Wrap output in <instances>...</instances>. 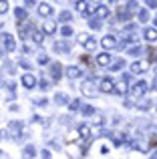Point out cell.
<instances>
[{
  "label": "cell",
  "mask_w": 157,
  "mask_h": 159,
  "mask_svg": "<svg viewBox=\"0 0 157 159\" xmlns=\"http://www.w3.org/2000/svg\"><path fill=\"white\" fill-rule=\"evenodd\" d=\"M127 10H129V12H137L139 10L137 0H129V2H127Z\"/></svg>",
  "instance_id": "f1b7e54d"
},
{
  "label": "cell",
  "mask_w": 157,
  "mask_h": 159,
  "mask_svg": "<svg viewBox=\"0 0 157 159\" xmlns=\"http://www.w3.org/2000/svg\"><path fill=\"white\" fill-rule=\"evenodd\" d=\"M14 14H16V18H18V20H24V18H26V8H16Z\"/></svg>",
  "instance_id": "83f0119b"
},
{
  "label": "cell",
  "mask_w": 157,
  "mask_h": 159,
  "mask_svg": "<svg viewBox=\"0 0 157 159\" xmlns=\"http://www.w3.org/2000/svg\"><path fill=\"white\" fill-rule=\"evenodd\" d=\"M69 109H71V111H81V99H73V101H69Z\"/></svg>",
  "instance_id": "603a6c76"
},
{
  "label": "cell",
  "mask_w": 157,
  "mask_h": 159,
  "mask_svg": "<svg viewBox=\"0 0 157 159\" xmlns=\"http://www.w3.org/2000/svg\"><path fill=\"white\" fill-rule=\"evenodd\" d=\"M36 105H38V107H44V105H48V101H47V99H38V101H36Z\"/></svg>",
  "instance_id": "ee69618b"
},
{
  "label": "cell",
  "mask_w": 157,
  "mask_h": 159,
  "mask_svg": "<svg viewBox=\"0 0 157 159\" xmlns=\"http://www.w3.org/2000/svg\"><path fill=\"white\" fill-rule=\"evenodd\" d=\"M145 40H149V43L157 40V30H155V28H147V30H145Z\"/></svg>",
  "instance_id": "ac0fdd59"
},
{
  "label": "cell",
  "mask_w": 157,
  "mask_h": 159,
  "mask_svg": "<svg viewBox=\"0 0 157 159\" xmlns=\"http://www.w3.org/2000/svg\"><path fill=\"white\" fill-rule=\"evenodd\" d=\"M6 10H8V0H0V14H4Z\"/></svg>",
  "instance_id": "8d00e7d4"
},
{
  "label": "cell",
  "mask_w": 157,
  "mask_h": 159,
  "mask_svg": "<svg viewBox=\"0 0 157 159\" xmlns=\"http://www.w3.org/2000/svg\"><path fill=\"white\" fill-rule=\"evenodd\" d=\"M85 47L89 48V51H93V48L97 47V39H93V36H89V40L85 43Z\"/></svg>",
  "instance_id": "1f68e13d"
},
{
  "label": "cell",
  "mask_w": 157,
  "mask_h": 159,
  "mask_svg": "<svg viewBox=\"0 0 157 159\" xmlns=\"http://www.w3.org/2000/svg\"><path fill=\"white\" fill-rule=\"evenodd\" d=\"M22 155L24 157H36V149L32 147V145H26V147H24V151H22Z\"/></svg>",
  "instance_id": "d6986e66"
},
{
  "label": "cell",
  "mask_w": 157,
  "mask_h": 159,
  "mask_svg": "<svg viewBox=\"0 0 157 159\" xmlns=\"http://www.w3.org/2000/svg\"><path fill=\"white\" fill-rule=\"evenodd\" d=\"M147 91H149V83L139 81V83H135V85L129 89V99H131V101H137V99H141Z\"/></svg>",
  "instance_id": "6da1fadb"
},
{
  "label": "cell",
  "mask_w": 157,
  "mask_h": 159,
  "mask_svg": "<svg viewBox=\"0 0 157 159\" xmlns=\"http://www.w3.org/2000/svg\"><path fill=\"white\" fill-rule=\"evenodd\" d=\"M51 77L56 79V81L63 77V66H61L59 62H52V65H51Z\"/></svg>",
  "instance_id": "9c48e42d"
},
{
  "label": "cell",
  "mask_w": 157,
  "mask_h": 159,
  "mask_svg": "<svg viewBox=\"0 0 157 159\" xmlns=\"http://www.w3.org/2000/svg\"><path fill=\"white\" fill-rule=\"evenodd\" d=\"M81 113H83L85 117H91V115H95V107L85 105V107H81Z\"/></svg>",
  "instance_id": "d4e9b609"
},
{
  "label": "cell",
  "mask_w": 157,
  "mask_h": 159,
  "mask_svg": "<svg viewBox=\"0 0 157 159\" xmlns=\"http://www.w3.org/2000/svg\"><path fill=\"white\" fill-rule=\"evenodd\" d=\"M55 51H61V52H69V44L67 43H55Z\"/></svg>",
  "instance_id": "484cf974"
},
{
  "label": "cell",
  "mask_w": 157,
  "mask_h": 159,
  "mask_svg": "<svg viewBox=\"0 0 157 159\" xmlns=\"http://www.w3.org/2000/svg\"><path fill=\"white\" fill-rule=\"evenodd\" d=\"M22 52H32V48H30V47H26V44H24V47H22Z\"/></svg>",
  "instance_id": "c3c4849f"
},
{
  "label": "cell",
  "mask_w": 157,
  "mask_h": 159,
  "mask_svg": "<svg viewBox=\"0 0 157 159\" xmlns=\"http://www.w3.org/2000/svg\"><path fill=\"white\" fill-rule=\"evenodd\" d=\"M97 65L99 66H109L111 65V54L109 52H101L97 57Z\"/></svg>",
  "instance_id": "30bf717a"
},
{
  "label": "cell",
  "mask_w": 157,
  "mask_h": 159,
  "mask_svg": "<svg viewBox=\"0 0 157 159\" xmlns=\"http://www.w3.org/2000/svg\"><path fill=\"white\" fill-rule=\"evenodd\" d=\"M155 24H157V16H155Z\"/></svg>",
  "instance_id": "f5cc1de1"
},
{
  "label": "cell",
  "mask_w": 157,
  "mask_h": 159,
  "mask_svg": "<svg viewBox=\"0 0 157 159\" xmlns=\"http://www.w3.org/2000/svg\"><path fill=\"white\" fill-rule=\"evenodd\" d=\"M36 10H38L40 16H44V18H48V16H52V8L48 6L47 2H40L38 6H36Z\"/></svg>",
  "instance_id": "8992f818"
},
{
  "label": "cell",
  "mask_w": 157,
  "mask_h": 159,
  "mask_svg": "<svg viewBox=\"0 0 157 159\" xmlns=\"http://www.w3.org/2000/svg\"><path fill=\"white\" fill-rule=\"evenodd\" d=\"M123 66H125V61H123V58H119V61H115L113 65H111V70H121Z\"/></svg>",
  "instance_id": "4316f807"
},
{
  "label": "cell",
  "mask_w": 157,
  "mask_h": 159,
  "mask_svg": "<svg viewBox=\"0 0 157 159\" xmlns=\"http://www.w3.org/2000/svg\"><path fill=\"white\" fill-rule=\"evenodd\" d=\"M56 2H61V0H56Z\"/></svg>",
  "instance_id": "db71d44e"
},
{
  "label": "cell",
  "mask_w": 157,
  "mask_h": 159,
  "mask_svg": "<svg viewBox=\"0 0 157 159\" xmlns=\"http://www.w3.org/2000/svg\"><path fill=\"white\" fill-rule=\"evenodd\" d=\"M22 85H24V89H34V87L38 85V81H36L32 75H24L22 77Z\"/></svg>",
  "instance_id": "52a82bcc"
},
{
  "label": "cell",
  "mask_w": 157,
  "mask_h": 159,
  "mask_svg": "<svg viewBox=\"0 0 157 159\" xmlns=\"http://www.w3.org/2000/svg\"><path fill=\"white\" fill-rule=\"evenodd\" d=\"M101 153H103V155H107V153H109V147H105V145H103V147H101Z\"/></svg>",
  "instance_id": "7dc6e473"
},
{
  "label": "cell",
  "mask_w": 157,
  "mask_h": 159,
  "mask_svg": "<svg viewBox=\"0 0 157 159\" xmlns=\"http://www.w3.org/2000/svg\"><path fill=\"white\" fill-rule=\"evenodd\" d=\"M40 155H43V157H47V159H48V157H51V155H52V153H51V151H48V149H43V151H40Z\"/></svg>",
  "instance_id": "f6af8a7d"
},
{
  "label": "cell",
  "mask_w": 157,
  "mask_h": 159,
  "mask_svg": "<svg viewBox=\"0 0 157 159\" xmlns=\"http://www.w3.org/2000/svg\"><path fill=\"white\" fill-rule=\"evenodd\" d=\"M8 127H10L12 131H20V129H22V125H20V123H16V121H12V123L8 125Z\"/></svg>",
  "instance_id": "b9f144b4"
},
{
  "label": "cell",
  "mask_w": 157,
  "mask_h": 159,
  "mask_svg": "<svg viewBox=\"0 0 157 159\" xmlns=\"http://www.w3.org/2000/svg\"><path fill=\"white\" fill-rule=\"evenodd\" d=\"M147 8H157V0H145Z\"/></svg>",
  "instance_id": "7bdbcfd3"
},
{
  "label": "cell",
  "mask_w": 157,
  "mask_h": 159,
  "mask_svg": "<svg viewBox=\"0 0 157 159\" xmlns=\"http://www.w3.org/2000/svg\"><path fill=\"white\" fill-rule=\"evenodd\" d=\"M24 2H26L28 6H32V4H34V0H24Z\"/></svg>",
  "instance_id": "f907efd6"
},
{
  "label": "cell",
  "mask_w": 157,
  "mask_h": 159,
  "mask_svg": "<svg viewBox=\"0 0 157 159\" xmlns=\"http://www.w3.org/2000/svg\"><path fill=\"white\" fill-rule=\"evenodd\" d=\"M78 133H81V137H85V139H93V127H89V125H81L78 127Z\"/></svg>",
  "instance_id": "7c38bea8"
},
{
  "label": "cell",
  "mask_w": 157,
  "mask_h": 159,
  "mask_svg": "<svg viewBox=\"0 0 157 159\" xmlns=\"http://www.w3.org/2000/svg\"><path fill=\"white\" fill-rule=\"evenodd\" d=\"M0 40H2V47H4V51L12 52V51L16 48V43H14V39H12L10 34H2V36H0Z\"/></svg>",
  "instance_id": "5b68a950"
},
{
  "label": "cell",
  "mask_w": 157,
  "mask_h": 159,
  "mask_svg": "<svg viewBox=\"0 0 157 159\" xmlns=\"http://www.w3.org/2000/svg\"><path fill=\"white\" fill-rule=\"evenodd\" d=\"M137 18H139V22H147V20H149V10H147V8H141V10L137 12Z\"/></svg>",
  "instance_id": "e0dca14e"
},
{
  "label": "cell",
  "mask_w": 157,
  "mask_h": 159,
  "mask_svg": "<svg viewBox=\"0 0 157 159\" xmlns=\"http://www.w3.org/2000/svg\"><path fill=\"white\" fill-rule=\"evenodd\" d=\"M81 69H78V66H67V77L69 79H71V81H73V79H78V77H81Z\"/></svg>",
  "instance_id": "8fae6325"
},
{
  "label": "cell",
  "mask_w": 157,
  "mask_h": 159,
  "mask_svg": "<svg viewBox=\"0 0 157 159\" xmlns=\"http://www.w3.org/2000/svg\"><path fill=\"white\" fill-rule=\"evenodd\" d=\"M125 141H127V139H125V135H117V137H115V139H113V143L117 145V147H121V145L125 143Z\"/></svg>",
  "instance_id": "d6a6232c"
},
{
  "label": "cell",
  "mask_w": 157,
  "mask_h": 159,
  "mask_svg": "<svg viewBox=\"0 0 157 159\" xmlns=\"http://www.w3.org/2000/svg\"><path fill=\"white\" fill-rule=\"evenodd\" d=\"M18 34L22 36V39H26V34H28V28H26V26H22V24H20V26H18Z\"/></svg>",
  "instance_id": "f35d334b"
},
{
  "label": "cell",
  "mask_w": 157,
  "mask_h": 159,
  "mask_svg": "<svg viewBox=\"0 0 157 159\" xmlns=\"http://www.w3.org/2000/svg\"><path fill=\"white\" fill-rule=\"evenodd\" d=\"M99 87H101V91H105V93H111V91H115V83L111 81V79H101Z\"/></svg>",
  "instance_id": "ba28073f"
},
{
  "label": "cell",
  "mask_w": 157,
  "mask_h": 159,
  "mask_svg": "<svg viewBox=\"0 0 157 159\" xmlns=\"http://www.w3.org/2000/svg\"><path fill=\"white\" fill-rule=\"evenodd\" d=\"M18 65H20V66H22V69H26V70H28V69H30V62H28V61H26V58H20V61H18Z\"/></svg>",
  "instance_id": "60d3db41"
},
{
  "label": "cell",
  "mask_w": 157,
  "mask_h": 159,
  "mask_svg": "<svg viewBox=\"0 0 157 159\" xmlns=\"http://www.w3.org/2000/svg\"><path fill=\"white\" fill-rule=\"evenodd\" d=\"M101 83V79H89V81H85L83 83V87H81V91H83V95H87V97H97V91H95V85H99Z\"/></svg>",
  "instance_id": "7a4b0ae2"
},
{
  "label": "cell",
  "mask_w": 157,
  "mask_h": 159,
  "mask_svg": "<svg viewBox=\"0 0 157 159\" xmlns=\"http://www.w3.org/2000/svg\"><path fill=\"white\" fill-rule=\"evenodd\" d=\"M141 52H143V48L139 47V44H137V47H131V48H127V54H131V57H139Z\"/></svg>",
  "instance_id": "cb8c5ba5"
},
{
  "label": "cell",
  "mask_w": 157,
  "mask_h": 159,
  "mask_svg": "<svg viewBox=\"0 0 157 159\" xmlns=\"http://www.w3.org/2000/svg\"><path fill=\"white\" fill-rule=\"evenodd\" d=\"M55 103L56 105H69V97L65 93H56L55 95Z\"/></svg>",
  "instance_id": "2e32d148"
},
{
  "label": "cell",
  "mask_w": 157,
  "mask_h": 159,
  "mask_svg": "<svg viewBox=\"0 0 157 159\" xmlns=\"http://www.w3.org/2000/svg\"><path fill=\"white\" fill-rule=\"evenodd\" d=\"M2 155H4V151H0V157H2Z\"/></svg>",
  "instance_id": "816d5d0a"
},
{
  "label": "cell",
  "mask_w": 157,
  "mask_h": 159,
  "mask_svg": "<svg viewBox=\"0 0 157 159\" xmlns=\"http://www.w3.org/2000/svg\"><path fill=\"white\" fill-rule=\"evenodd\" d=\"M129 14H131V12L129 10H123V8H119V10H117L119 20H127V18H129Z\"/></svg>",
  "instance_id": "4dcf8cb0"
},
{
  "label": "cell",
  "mask_w": 157,
  "mask_h": 159,
  "mask_svg": "<svg viewBox=\"0 0 157 159\" xmlns=\"http://www.w3.org/2000/svg\"><path fill=\"white\" fill-rule=\"evenodd\" d=\"M71 18H73V12H69V10H63L59 14V20H61V22H69Z\"/></svg>",
  "instance_id": "7402d4cb"
},
{
  "label": "cell",
  "mask_w": 157,
  "mask_h": 159,
  "mask_svg": "<svg viewBox=\"0 0 157 159\" xmlns=\"http://www.w3.org/2000/svg\"><path fill=\"white\" fill-rule=\"evenodd\" d=\"M36 61H38V65H48V62H51V58H48L47 54H38V58H36Z\"/></svg>",
  "instance_id": "836d02e7"
},
{
  "label": "cell",
  "mask_w": 157,
  "mask_h": 159,
  "mask_svg": "<svg viewBox=\"0 0 157 159\" xmlns=\"http://www.w3.org/2000/svg\"><path fill=\"white\" fill-rule=\"evenodd\" d=\"M151 105H153V103H151V101H141V103H139V109H141V111H147V109H151Z\"/></svg>",
  "instance_id": "e575fe53"
},
{
  "label": "cell",
  "mask_w": 157,
  "mask_h": 159,
  "mask_svg": "<svg viewBox=\"0 0 157 159\" xmlns=\"http://www.w3.org/2000/svg\"><path fill=\"white\" fill-rule=\"evenodd\" d=\"M131 73H135V75H141V73H145L147 69H149V61H135V62H131Z\"/></svg>",
  "instance_id": "3957f363"
},
{
  "label": "cell",
  "mask_w": 157,
  "mask_h": 159,
  "mask_svg": "<svg viewBox=\"0 0 157 159\" xmlns=\"http://www.w3.org/2000/svg\"><path fill=\"white\" fill-rule=\"evenodd\" d=\"M77 39H78V43H81V44H85L87 40H89V34H87V32H81V34H78Z\"/></svg>",
  "instance_id": "74e56055"
},
{
  "label": "cell",
  "mask_w": 157,
  "mask_h": 159,
  "mask_svg": "<svg viewBox=\"0 0 157 159\" xmlns=\"http://www.w3.org/2000/svg\"><path fill=\"white\" fill-rule=\"evenodd\" d=\"M101 47L105 48V51H111V48H117L119 43H117V39H115L113 34H107V36L101 39Z\"/></svg>",
  "instance_id": "277c9868"
},
{
  "label": "cell",
  "mask_w": 157,
  "mask_h": 159,
  "mask_svg": "<svg viewBox=\"0 0 157 159\" xmlns=\"http://www.w3.org/2000/svg\"><path fill=\"white\" fill-rule=\"evenodd\" d=\"M32 40H34L36 44H43L44 43V34H43V32H38V30H34V32H32Z\"/></svg>",
  "instance_id": "ffe728a7"
},
{
  "label": "cell",
  "mask_w": 157,
  "mask_h": 159,
  "mask_svg": "<svg viewBox=\"0 0 157 159\" xmlns=\"http://www.w3.org/2000/svg\"><path fill=\"white\" fill-rule=\"evenodd\" d=\"M89 4H93V6H95V8H97V6H99V4H101V0H89Z\"/></svg>",
  "instance_id": "bcb514c9"
},
{
  "label": "cell",
  "mask_w": 157,
  "mask_h": 159,
  "mask_svg": "<svg viewBox=\"0 0 157 159\" xmlns=\"http://www.w3.org/2000/svg\"><path fill=\"white\" fill-rule=\"evenodd\" d=\"M87 6H89V0H77V2H75V8L81 10V12H85Z\"/></svg>",
  "instance_id": "44dd1931"
},
{
  "label": "cell",
  "mask_w": 157,
  "mask_h": 159,
  "mask_svg": "<svg viewBox=\"0 0 157 159\" xmlns=\"http://www.w3.org/2000/svg\"><path fill=\"white\" fill-rule=\"evenodd\" d=\"M43 30H44V34H55V32H56V24L55 22H44Z\"/></svg>",
  "instance_id": "5bb4252c"
},
{
  "label": "cell",
  "mask_w": 157,
  "mask_h": 159,
  "mask_svg": "<svg viewBox=\"0 0 157 159\" xmlns=\"http://www.w3.org/2000/svg\"><path fill=\"white\" fill-rule=\"evenodd\" d=\"M149 155H151V157H157V149H153V151H151Z\"/></svg>",
  "instance_id": "681fc988"
},
{
  "label": "cell",
  "mask_w": 157,
  "mask_h": 159,
  "mask_svg": "<svg viewBox=\"0 0 157 159\" xmlns=\"http://www.w3.org/2000/svg\"><path fill=\"white\" fill-rule=\"evenodd\" d=\"M61 34H63V36H71V34H73V28L67 24V26H63V28H61Z\"/></svg>",
  "instance_id": "d590c367"
},
{
  "label": "cell",
  "mask_w": 157,
  "mask_h": 159,
  "mask_svg": "<svg viewBox=\"0 0 157 159\" xmlns=\"http://www.w3.org/2000/svg\"><path fill=\"white\" fill-rule=\"evenodd\" d=\"M95 12H97V18H107V16H109V8H107L105 4H99Z\"/></svg>",
  "instance_id": "4fadbf2b"
},
{
  "label": "cell",
  "mask_w": 157,
  "mask_h": 159,
  "mask_svg": "<svg viewBox=\"0 0 157 159\" xmlns=\"http://www.w3.org/2000/svg\"><path fill=\"white\" fill-rule=\"evenodd\" d=\"M115 93H117V95H125L127 93V81H125V79L115 85Z\"/></svg>",
  "instance_id": "9a60e30c"
},
{
  "label": "cell",
  "mask_w": 157,
  "mask_h": 159,
  "mask_svg": "<svg viewBox=\"0 0 157 159\" xmlns=\"http://www.w3.org/2000/svg\"><path fill=\"white\" fill-rule=\"evenodd\" d=\"M38 87H40V91H48V81L40 79V81H38Z\"/></svg>",
  "instance_id": "ab89813d"
},
{
  "label": "cell",
  "mask_w": 157,
  "mask_h": 159,
  "mask_svg": "<svg viewBox=\"0 0 157 159\" xmlns=\"http://www.w3.org/2000/svg\"><path fill=\"white\" fill-rule=\"evenodd\" d=\"M89 26L93 28V30H99V28H101V18H93V20H89Z\"/></svg>",
  "instance_id": "f546056e"
}]
</instances>
